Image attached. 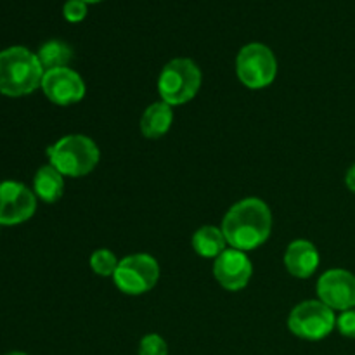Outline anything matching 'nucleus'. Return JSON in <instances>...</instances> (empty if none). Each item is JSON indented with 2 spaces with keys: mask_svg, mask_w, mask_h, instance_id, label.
Wrapping results in <instances>:
<instances>
[{
  "mask_svg": "<svg viewBox=\"0 0 355 355\" xmlns=\"http://www.w3.org/2000/svg\"><path fill=\"white\" fill-rule=\"evenodd\" d=\"M284 266L291 276L298 279H307L318 270L319 252L311 241L297 239L291 243L284 253Z\"/></svg>",
  "mask_w": 355,
  "mask_h": 355,
  "instance_id": "f8f14e48",
  "label": "nucleus"
},
{
  "mask_svg": "<svg viewBox=\"0 0 355 355\" xmlns=\"http://www.w3.org/2000/svg\"><path fill=\"white\" fill-rule=\"evenodd\" d=\"M139 355H168V345L159 335H146L139 343Z\"/></svg>",
  "mask_w": 355,
  "mask_h": 355,
  "instance_id": "a211bd4d",
  "label": "nucleus"
},
{
  "mask_svg": "<svg viewBox=\"0 0 355 355\" xmlns=\"http://www.w3.org/2000/svg\"><path fill=\"white\" fill-rule=\"evenodd\" d=\"M62 16L69 23H80L87 16V3L82 0H68L62 7Z\"/></svg>",
  "mask_w": 355,
  "mask_h": 355,
  "instance_id": "6ab92c4d",
  "label": "nucleus"
},
{
  "mask_svg": "<svg viewBox=\"0 0 355 355\" xmlns=\"http://www.w3.org/2000/svg\"><path fill=\"white\" fill-rule=\"evenodd\" d=\"M272 231V214L266 201L246 198L232 205L222 220L227 245L234 250L250 252L259 248L269 239Z\"/></svg>",
  "mask_w": 355,
  "mask_h": 355,
  "instance_id": "f257e3e1",
  "label": "nucleus"
},
{
  "mask_svg": "<svg viewBox=\"0 0 355 355\" xmlns=\"http://www.w3.org/2000/svg\"><path fill=\"white\" fill-rule=\"evenodd\" d=\"M42 90L54 104L69 106L85 97V82L71 68L49 69L42 78Z\"/></svg>",
  "mask_w": 355,
  "mask_h": 355,
  "instance_id": "9d476101",
  "label": "nucleus"
},
{
  "mask_svg": "<svg viewBox=\"0 0 355 355\" xmlns=\"http://www.w3.org/2000/svg\"><path fill=\"white\" fill-rule=\"evenodd\" d=\"M37 58L45 71L58 68H68V64L73 59V49L62 40H49L37 52Z\"/></svg>",
  "mask_w": 355,
  "mask_h": 355,
  "instance_id": "dca6fc26",
  "label": "nucleus"
},
{
  "mask_svg": "<svg viewBox=\"0 0 355 355\" xmlns=\"http://www.w3.org/2000/svg\"><path fill=\"white\" fill-rule=\"evenodd\" d=\"M336 328L347 338H355V309L342 312V315L336 318Z\"/></svg>",
  "mask_w": 355,
  "mask_h": 355,
  "instance_id": "aec40b11",
  "label": "nucleus"
},
{
  "mask_svg": "<svg viewBox=\"0 0 355 355\" xmlns=\"http://www.w3.org/2000/svg\"><path fill=\"white\" fill-rule=\"evenodd\" d=\"M120 263V260L114 257V253H111L110 250H97L90 257V269L97 274V276H114L116 272V267Z\"/></svg>",
  "mask_w": 355,
  "mask_h": 355,
  "instance_id": "f3484780",
  "label": "nucleus"
},
{
  "mask_svg": "<svg viewBox=\"0 0 355 355\" xmlns=\"http://www.w3.org/2000/svg\"><path fill=\"white\" fill-rule=\"evenodd\" d=\"M345 184H347V187H349V189L352 191V193H355V163H354L352 166H350L349 172H347Z\"/></svg>",
  "mask_w": 355,
  "mask_h": 355,
  "instance_id": "412c9836",
  "label": "nucleus"
},
{
  "mask_svg": "<svg viewBox=\"0 0 355 355\" xmlns=\"http://www.w3.org/2000/svg\"><path fill=\"white\" fill-rule=\"evenodd\" d=\"M173 121L172 106L163 101L151 104L146 107L144 114L141 118V130L144 137L159 139L170 130Z\"/></svg>",
  "mask_w": 355,
  "mask_h": 355,
  "instance_id": "ddd939ff",
  "label": "nucleus"
},
{
  "mask_svg": "<svg viewBox=\"0 0 355 355\" xmlns=\"http://www.w3.org/2000/svg\"><path fill=\"white\" fill-rule=\"evenodd\" d=\"M253 274L252 260L245 252L227 248L215 259L214 276L222 288L229 291H239L250 283Z\"/></svg>",
  "mask_w": 355,
  "mask_h": 355,
  "instance_id": "9b49d317",
  "label": "nucleus"
},
{
  "mask_svg": "<svg viewBox=\"0 0 355 355\" xmlns=\"http://www.w3.org/2000/svg\"><path fill=\"white\" fill-rule=\"evenodd\" d=\"M159 277L158 262L151 255L135 253L120 260L113 279L118 290L127 295H144L156 286Z\"/></svg>",
  "mask_w": 355,
  "mask_h": 355,
  "instance_id": "0eeeda50",
  "label": "nucleus"
},
{
  "mask_svg": "<svg viewBox=\"0 0 355 355\" xmlns=\"http://www.w3.org/2000/svg\"><path fill=\"white\" fill-rule=\"evenodd\" d=\"M318 297L331 311H350L355 307V276L343 269L328 270L318 281Z\"/></svg>",
  "mask_w": 355,
  "mask_h": 355,
  "instance_id": "1a4fd4ad",
  "label": "nucleus"
},
{
  "mask_svg": "<svg viewBox=\"0 0 355 355\" xmlns=\"http://www.w3.org/2000/svg\"><path fill=\"white\" fill-rule=\"evenodd\" d=\"M44 73L37 54L26 47H9L0 52V92L3 96H28L42 87Z\"/></svg>",
  "mask_w": 355,
  "mask_h": 355,
  "instance_id": "f03ea898",
  "label": "nucleus"
},
{
  "mask_svg": "<svg viewBox=\"0 0 355 355\" xmlns=\"http://www.w3.org/2000/svg\"><path fill=\"white\" fill-rule=\"evenodd\" d=\"M37 210V198L24 184L0 182V225H17L30 220Z\"/></svg>",
  "mask_w": 355,
  "mask_h": 355,
  "instance_id": "6e6552de",
  "label": "nucleus"
},
{
  "mask_svg": "<svg viewBox=\"0 0 355 355\" xmlns=\"http://www.w3.org/2000/svg\"><path fill=\"white\" fill-rule=\"evenodd\" d=\"M201 87V71L193 59H172L162 69L158 78V92L163 103L180 106L194 99Z\"/></svg>",
  "mask_w": 355,
  "mask_h": 355,
  "instance_id": "20e7f679",
  "label": "nucleus"
},
{
  "mask_svg": "<svg viewBox=\"0 0 355 355\" xmlns=\"http://www.w3.org/2000/svg\"><path fill=\"white\" fill-rule=\"evenodd\" d=\"M3 355H28V354H24V352H9V354H3Z\"/></svg>",
  "mask_w": 355,
  "mask_h": 355,
  "instance_id": "5701e85b",
  "label": "nucleus"
},
{
  "mask_svg": "<svg viewBox=\"0 0 355 355\" xmlns=\"http://www.w3.org/2000/svg\"><path fill=\"white\" fill-rule=\"evenodd\" d=\"M49 165L68 177H83L92 172L99 163V148L87 135L73 134L59 139L47 149Z\"/></svg>",
  "mask_w": 355,
  "mask_h": 355,
  "instance_id": "7ed1b4c3",
  "label": "nucleus"
},
{
  "mask_svg": "<svg viewBox=\"0 0 355 355\" xmlns=\"http://www.w3.org/2000/svg\"><path fill=\"white\" fill-rule=\"evenodd\" d=\"M335 312L321 300L302 302L291 311L288 318L290 331L298 338L311 340V342L326 338L335 329Z\"/></svg>",
  "mask_w": 355,
  "mask_h": 355,
  "instance_id": "423d86ee",
  "label": "nucleus"
},
{
  "mask_svg": "<svg viewBox=\"0 0 355 355\" xmlns=\"http://www.w3.org/2000/svg\"><path fill=\"white\" fill-rule=\"evenodd\" d=\"M236 73L248 89H263L276 80L277 61L267 45L253 42L239 51L236 59Z\"/></svg>",
  "mask_w": 355,
  "mask_h": 355,
  "instance_id": "39448f33",
  "label": "nucleus"
},
{
  "mask_svg": "<svg viewBox=\"0 0 355 355\" xmlns=\"http://www.w3.org/2000/svg\"><path fill=\"white\" fill-rule=\"evenodd\" d=\"M225 246H227V239H225L222 229L215 227V225H205V227L198 229L193 236V248L203 259H217L220 253H224Z\"/></svg>",
  "mask_w": 355,
  "mask_h": 355,
  "instance_id": "2eb2a0df",
  "label": "nucleus"
},
{
  "mask_svg": "<svg viewBox=\"0 0 355 355\" xmlns=\"http://www.w3.org/2000/svg\"><path fill=\"white\" fill-rule=\"evenodd\" d=\"M85 3H97V2H103V0H82Z\"/></svg>",
  "mask_w": 355,
  "mask_h": 355,
  "instance_id": "4be33fe9",
  "label": "nucleus"
},
{
  "mask_svg": "<svg viewBox=\"0 0 355 355\" xmlns=\"http://www.w3.org/2000/svg\"><path fill=\"white\" fill-rule=\"evenodd\" d=\"M59 170L52 165H45L35 173L33 187L35 194L45 203H55L64 193V179Z\"/></svg>",
  "mask_w": 355,
  "mask_h": 355,
  "instance_id": "4468645a",
  "label": "nucleus"
}]
</instances>
